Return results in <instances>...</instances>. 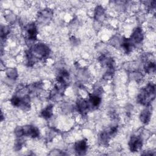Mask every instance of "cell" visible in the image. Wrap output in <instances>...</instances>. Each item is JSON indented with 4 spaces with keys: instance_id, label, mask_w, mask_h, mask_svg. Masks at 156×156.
Returning <instances> with one entry per match:
<instances>
[{
    "instance_id": "7",
    "label": "cell",
    "mask_w": 156,
    "mask_h": 156,
    "mask_svg": "<svg viewBox=\"0 0 156 156\" xmlns=\"http://www.w3.org/2000/svg\"><path fill=\"white\" fill-rule=\"evenodd\" d=\"M151 116V113L148 109H144L141 114V121L144 123H147L149 121Z\"/></svg>"
},
{
    "instance_id": "4",
    "label": "cell",
    "mask_w": 156,
    "mask_h": 156,
    "mask_svg": "<svg viewBox=\"0 0 156 156\" xmlns=\"http://www.w3.org/2000/svg\"><path fill=\"white\" fill-rule=\"evenodd\" d=\"M87 147V141L83 140L78 141L75 144V150L79 154H83L86 151Z\"/></svg>"
},
{
    "instance_id": "3",
    "label": "cell",
    "mask_w": 156,
    "mask_h": 156,
    "mask_svg": "<svg viewBox=\"0 0 156 156\" xmlns=\"http://www.w3.org/2000/svg\"><path fill=\"white\" fill-rule=\"evenodd\" d=\"M27 35L29 40H35L37 37V28L34 24H30L27 26Z\"/></svg>"
},
{
    "instance_id": "1",
    "label": "cell",
    "mask_w": 156,
    "mask_h": 156,
    "mask_svg": "<svg viewBox=\"0 0 156 156\" xmlns=\"http://www.w3.org/2000/svg\"><path fill=\"white\" fill-rule=\"evenodd\" d=\"M155 98V87L152 84H149L144 88L140 96L138 99L140 102L144 105H147Z\"/></svg>"
},
{
    "instance_id": "8",
    "label": "cell",
    "mask_w": 156,
    "mask_h": 156,
    "mask_svg": "<svg viewBox=\"0 0 156 156\" xmlns=\"http://www.w3.org/2000/svg\"><path fill=\"white\" fill-rule=\"evenodd\" d=\"M42 116L45 118H50L52 115V106L48 105L41 112Z\"/></svg>"
},
{
    "instance_id": "5",
    "label": "cell",
    "mask_w": 156,
    "mask_h": 156,
    "mask_svg": "<svg viewBox=\"0 0 156 156\" xmlns=\"http://www.w3.org/2000/svg\"><path fill=\"white\" fill-rule=\"evenodd\" d=\"M143 35L141 29L140 28L136 29L132 34L131 40L136 43H140L143 40Z\"/></svg>"
},
{
    "instance_id": "2",
    "label": "cell",
    "mask_w": 156,
    "mask_h": 156,
    "mask_svg": "<svg viewBox=\"0 0 156 156\" xmlns=\"http://www.w3.org/2000/svg\"><path fill=\"white\" fill-rule=\"evenodd\" d=\"M129 147L132 152L138 151L142 147L141 139L137 136H132L129 142Z\"/></svg>"
},
{
    "instance_id": "6",
    "label": "cell",
    "mask_w": 156,
    "mask_h": 156,
    "mask_svg": "<svg viewBox=\"0 0 156 156\" xmlns=\"http://www.w3.org/2000/svg\"><path fill=\"white\" fill-rule=\"evenodd\" d=\"M89 101L93 107H97L101 104V99L99 96H98L96 94H93V95L90 96Z\"/></svg>"
}]
</instances>
